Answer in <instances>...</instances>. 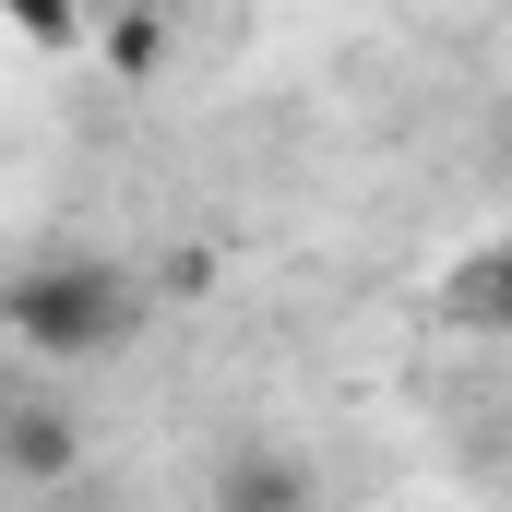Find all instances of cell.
I'll use <instances>...</instances> for the list:
<instances>
[{
    "mask_svg": "<svg viewBox=\"0 0 512 512\" xmlns=\"http://www.w3.org/2000/svg\"><path fill=\"white\" fill-rule=\"evenodd\" d=\"M0 24H12L24 48H84V24H96V0H0Z\"/></svg>",
    "mask_w": 512,
    "mask_h": 512,
    "instance_id": "5",
    "label": "cell"
},
{
    "mask_svg": "<svg viewBox=\"0 0 512 512\" xmlns=\"http://www.w3.org/2000/svg\"><path fill=\"white\" fill-rule=\"evenodd\" d=\"M72 453H84V441L60 429V405H12V417H0V465H12V477H72Z\"/></svg>",
    "mask_w": 512,
    "mask_h": 512,
    "instance_id": "3",
    "label": "cell"
},
{
    "mask_svg": "<svg viewBox=\"0 0 512 512\" xmlns=\"http://www.w3.org/2000/svg\"><path fill=\"white\" fill-rule=\"evenodd\" d=\"M143 12H191V0H143Z\"/></svg>",
    "mask_w": 512,
    "mask_h": 512,
    "instance_id": "6",
    "label": "cell"
},
{
    "mask_svg": "<svg viewBox=\"0 0 512 512\" xmlns=\"http://www.w3.org/2000/svg\"><path fill=\"white\" fill-rule=\"evenodd\" d=\"M215 512H310V465H286V453H251V465H227Z\"/></svg>",
    "mask_w": 512,
    "mask_h": 512,
    "instance_id": "4",
    "label": "cell"
},
{
    "mask_svg": "<svg viewBox=\"0 0 512 512\" xmlns=\"http://www.w3.org/2000/svg\"><path fill=\"white\" fill-rule=\"evenodd\" d=\"M167 48H179V12H143V0H120V12L96 24V60H108L120 84H155V72H167Z\"/></svg>",
    "mask_w": 512,
    "mask_h": 512,
    "instance_id": "2",
    "label": "cell"
},
{
    "mask_svg": "<svg viewBox=\"0 0 512 512\" xmlns=\"http://www.w3.org/2000/svg\"><path fill=\"white\" fill-rule=\"evenodd\" d=\"M131 322H143V298H131L120 262H96V251L24 262V274L0 286V334H12L24 358H120Z\"/></svg>",
    "mask_w": 512,
    "mask_h": 512,
    "instance_id": "1",
    "label": "cell"
},
{
    "mask_svg": "<svg viewBox=\"0 0 512 512\" xmlns=\"http://www.w3.org/2000/svg\"><path fill=\"white\" fill-rule=\"evenodd\" d=\"M501 262H512V239H501Z\"/></svg>",
    "mask_w": 512,
    "mask_h": 512,
    "instance_id": "7",
    "label": "cell"
}]
</instances>
